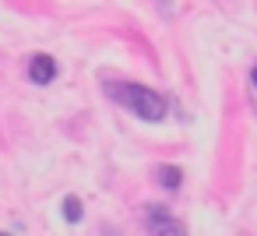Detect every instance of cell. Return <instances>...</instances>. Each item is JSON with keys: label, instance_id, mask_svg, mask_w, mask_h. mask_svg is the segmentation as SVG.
Masks as SVG:
<instances>
[{"label": "cell", "instance_id": "cell-1", "mask_svg": "<svg viewBox=\"0 0 257 236\" xmlns=\"http://www.w3.org/2000/svg\"><path fill=\"white\" fill-rule=\"evenodd\" d=\"M106 92H109L113 102L127 106V109H131L134 116H141L145 124H159V120H166V113H169L166 95L155 92V88H145V85H138V81H116V85H106Z\"/></svg>", "mask_w": 257, "mask_h": 236}, {"label": "cell", "instance_id": "cell-5", "mask_svg": "<svg viewBox=\"0 0 257 236\" xmlns=\"http://www.w3.org/2000/svg\"><path fill=\"white\" fill-rule=\"evenodd\" d=\"M81 215H85V211H81V197L67 194V197H64V218H67V222H81Z\"/></svg>", "mask_w": 257, "mask_h": 236}, {"label": "cell", "instance_id": "cell-6", "mask_svg": "<svg viewBox=\"0 0 257 236\" xmlns=\"http://www.w3.org/2000/svg\"><path fill=\"white\" fill-rule=\"evenodd\" d=\"M253 85H257V67H253Z\"/></svg>", "mask_w": 257, "mask_h": 236}, {"label": "cell", "instance_id": "cell-3", "mask_svg": "<svg viewBox=\"0 0 257 236\" xmlns=\"http://www.w3.org/2000/svg\"><path fill=\"white\" fill-rule=\"evenodd\" d=\"M57 74H60V67H57V60H53L50 53H36V57L29 60V78H32V85H50Z\"/></svg>", "mask_w": 257, "mask_h": 236}, {"label": "cell", "instance_id": "cell-4", "mask_svg": "<svg viewBox=\"0 0 257 236\" xmlns=\"http://www.w3.org/2000/svg\"><path fill=\"white\" fill-rule=\"evenodd\" d=\"M155 180H159V187H166V190H176V187H180V180H183V173H180L176 166L162 162V166H155Z\"/></svg>", "mask_w": 257, "mask_h": 236}, {"label": "cell", "instance_id": "cell-7", "mask_svg": "<svg viewBox=\"0 0 257 236\" xmlns=\"http://www.w3.org/2000/svg\"><path fill=\"white\" fill-rule=\"evenodd\" d=\"M0 236H11V232H0Z\"/></svg>", "mask_w": 257, "mask_h": 236}, {"label": "cell", "instance_id": "cell-2", "mask_svg": "<svg viewBox=\"0 0 257 236\" xmlns=\"http://www.w3.org/2000/svg\"><path fill=\"white\" fill-rule=\"evenodd\" d=\"M145 225L152 229V236H187V229L173 218V211L169 208H162V204H148L145 208Z\"/></svg>", "mask_w": 257, "mask_h": 236}]
</instances>
